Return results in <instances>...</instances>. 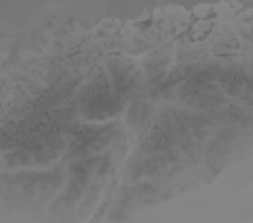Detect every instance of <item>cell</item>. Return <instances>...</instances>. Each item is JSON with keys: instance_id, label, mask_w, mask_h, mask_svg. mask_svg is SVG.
I'll list each match as a JSON object with an SVG mask.
<instances>
[{"instance_id": "1", "label": "cell", "mask_w": 253, "mask_h": 223, "mask_svg": "<svg viewBox=\"0 0 253 223\" xmlns=\"http://www.w3.org/2000/svg\"><path fill=\"white\" fill-rule=\"evenodd\" d=\"M149 108L146 104H135L131 107L129 112V123L135 124V126H140L147 120L149 113Z\"/></svg>"}]
</instances>
